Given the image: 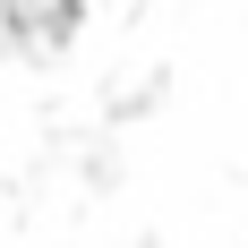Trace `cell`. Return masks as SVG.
<instances>
[{
	"label": "cell",
	"instance_id": "cell-1",
	"mask_svg": "<svg viewBox=\"0 0 248 248\" xmlns=\"http://www.w3.org/2000/svg\"><path fill=\"white\" fill-rule=\"evenodd\" d=\"M9 17H17V34L34 51H60L77 34V0H9Z\"/></svg>",
	"mask_w": 248,
	"mask_h": 248
}]
</instances>
